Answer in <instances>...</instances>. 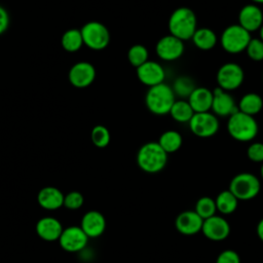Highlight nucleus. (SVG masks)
Wrapping results in <instances>:
<instances>
[{
  "instance_id": "f257e3e1",
  "label": "nucleus",
  "mask_w": 263,
  "mask_h": 263,
  "mask_svg": "<svg viewBox=\"0 0 263 263\" xmlns=\"http://www.w3.org/2000/svg\"><path fill=\"white\" fill-rule=\"evenodd\" d=\"M167 26L171 35L182 41L189 40L197 29V17L191 8L182 6L172 12Z\"/></svg>"
},
{
  "instance_id": "f03ea898",
  "label": "nucleus",
  "mask_w": 263,
  "mask_h": 263,
  "mask_svg": "<svg viewBox=\"0 0 263 263\" xmlns=\"http://www.w3.org/2000/svg\"><path fill=\"white\" fill-rule=\"evenodd\" d=\"M167 162V153L158 142H148L141 146L137 153L138 166L145 173L155 174L164 168Z\"/></svg>"
},
{
  "instance_id": "7ed1b4c3",
  "label": "nucleus",
  "mask_w": 263,
  "mask_h": 263,
  "mask_svg": "<svg viewBox=\"0 0 263 263\" xmlns=\"http://www.w3.org/2000/svg\"><path fill=\"white\" fill-rule=\"evenodd\" d=\"M175 102L176 95L173 87L164 82L149 87L145 97L148 110L155 115L170 114Z\"/></svg>"
},
{
  "instance_id": "20e7f679",
  "label": "nucleus",
  "mask_w": 263,
  "mask_h": 263,
  "mask_svg": "<svg viewBox=\"0 0 263 263\" xmlns=\"http://www.w3.org/2000/svg\"><path fill=\"white\" fill-rule=\"evenodd\" d=\"M258 123L254 116L245 114L239 110L229 116L227 121L228 134L236 141L250 142L258 134Z\"/></svg>"
},
{
  "instance_id": "39448f33",
  "label": "nucleus",
  "mask_w": 263,
  "mask_h": 263,
  "mask_svg": "<svg viewBox=\"0 0 263 263\" xmlns=\"http://www.w3.org/2000/svg\"><path fill=\"white\" fill-rule=\"evenodd\" d=\"M251 39L250 32L239 24H233L224 29L220 37V42L225 51L235 54L246 50Z\"/></svg>"
},
{
  "instance_id": "423d86ee",
  "label": "nucleus",
  "mask_w": 263,
  "mask_h": 263,
  "mask_svg": "<svg viewBox=\"0 0 263 263\" xmlns=\"http://www.w3.org/2000/svg\"><path fill=\"white\" fill-rule=\"evenodd\" d=\"M259 179L251 173H240L232 178L229 190L238 200H250L255 198L260 191Z\"/></svg>"
},
{
  "instance_id": "0eeeda50",
  "label": "nucleus",
  "mask_w": 263,
  "mask_h": 263,
  "mask_svg": "<svg viewBox=\"0 0 263 263\" xmlns=\"http://www.w3.org/2000/svg\"><path fill=\"white\" fill-rule=\"evenodd\" d=\"M80 31L83 43L92 50H102L110 43V32L107 27L100 22H88Z\"/></svg>"
},
{
  "instance_id": "6e6552de",
  "label": "nucleus",
  "mask_w": 263,
  "mask_h": 263,
  "mask_svg": "<svg viewBox=\"0 0 263 263\" xmlns=\"http://www.w3.org/2000/svg\"><path fill=\"white\" fill-rule=\"evenodd\" d=\"M245 79L242 68L235 63L223 64L217 72L218 86L226 91H231L238 88Z\"/></svg>"
},
{
  "instance_id": "1a4fd4ad",
  "label": "nucleus",
  "mask_w": 263,
  "mask_h": 263,
  "mask_svg": "<svg viewBox=\"0 0 263 263\" xmlns=\"http://www.w3.org/2000/svg\"><path fill=\"white\" fill-rule=\"evenodd\" d=\"M188 123L190 130L199 138H210L215 136L220 125L217 116L211 112L194 113Z\"/></svg>"
},
{
  "instance_id": "9d476101",
  "label": "nucleus",
  "mask_w": 263,
  "mask_h": 263,
  "mask_svg": "<svg viewBox=\"0 0 263 263\" xmlns=\"http://www.w3.org/2000/svg\"><path fill=\"white\" fill-rule=\"evenodd\" d=\"M88 236L80 226H69L64 228L59 243L61 248L68 253H78L85 249L88 243Z\"/></svg>"
},
{
  "instance_id": "9b49d317",
  "label": "nucleus",
  "mask_w": 263,
  "mask_h": 263,
  "mask_svg": "<svg viewBox=\"0 0 263 263\" xmlns=\"http://www.w3.org/2000/svg\"><path fill=\"white\" fill-rule=\"evenodd\" d=\"M184 42L171 34L161 37L155 45V51L158 58L167 62L181 58L184 53Z\"/></svg>"
},
{
  "instance_id": "f8f14e48",
  "label": "nucleus",
  "mask_w": 263,
  "mask_h": 263,
  "mask_svg": "<svg viewBox=\"0 0 263 263\" xmlns=\"http://www.w3.org/2000/svg\"><path fill=\"white\" fill-rule=\"evenodd\" d=\"M68 78L74 87L85 88L95 81L96 68L88 62H78L71 67Z\"/></svg>"
},
{
  "instance_id": "ddd939ff",
  "label": "nucleus",
  "mask_w": 263,
  "mask_h": 263,
  "mask_svg": "<svg viewBox=\"0 0 263 263\" xmlns=\"http://www.w3.org/2000/svg\"><path fill=\"white\" fill-rule=\"evenodd\" d=\"M213 96L212 110L215 115L226 117L238 111V106H236L233 97L228 91L217 86L213 90Z\"/></svg>"
},
{
  "instance_id": "4468645a",
  "label": "nucleus",
  "mask_w": 263,
  "mask_h": 263,
  "mask_svg": "<svg viewBox=\"0 0 263 263\" xmlns=\"http://www.w3.org/2000/svg\"><path fill=\"white\" fill-rule=\"evenodd\" d=\"M137 77L143 84L151 87L163 82L165 72L159 63L147 61L137 68Z\"/></svg>"
},
{
  "instance_id": "2eb2a0df",
  "label": "nucleus",
  "mask_w": 263,
  "mask_h": 263,
  "mask_svg": "<svg viewBox=\"0 0 263 263\" xmlns=\"http://www.w3.org/2000/svg\"><path fill=\"white\" fill-rule=\"evenodd\" d=\"M80 227L89 238H97L106 229V219L101 212L91 210L82 216Z\"/></svg>"
},
{
  "instance_id": "dca6fc26",
  "label": "nucleus",
  "mask_w": 263,
  "mask_h": 263,
  "mask_svg": "<svg viewBox=\"0 0 263 263\" xmlns=\"http://www.w3.org/2000/svg\"><path fill=\"white\" fill-rule=\"evenodd\" d=\"M201 231L206 238L214 241H220L229 235L230 226L224 218L215 215L203 220Z\"/></svg>"
},
{
  "instance_id": "f3484780",
  "label": "nucleus",
  "mask_w": 263,
  "mask_h": 263,
  "mask_svg": "<svg viewBox=\"0 0 263 263\" xmlns=\"http://www.w3.org/2000/svg\"><path fill=\"white\" fill-rule=\"evenodd\" d=\"M37 235L45 241H58L64 227L60 220L54 217L46 216L39 219L36 223Z\"/></svg>"
},
{
  "instance_id": "a211bd4d",
  "label": "nucleus",
  "mask_w": 263,
  "mask_h": 263,
  "mask_svg": "<svg viewBox=\"0 0 263 263\" xmlns=\"http://www.w3.org/2000/svg\"><path fill=\"white\" fill-rule=\"evenodd\" d=\"M238 23L248 32H254L263 25V12L256 4H247L238 12Z\"/></svg>"
},
{
  "instance_id": "6ab92c4d",
  "label": "nucleus",
  "mask_w": 263,
  "mask_h": 263,
  "mask_svg": "<svg viewBox=\"0 0 263 263\" xmlns=\"http://www.w3.org/2000/svg\"><path fill=\"white\" fill-rule=\"evenodd\" d=\"M175 225L180 233L185 235H193L201 231L203 219L195 211H185L178 215Z\"/></svg>"
},
{
  "instance_id": "aec40b11",
  "label": "nucleus",
  "mask_w": 263,
  "mask_h": 263,
  "mask_svg": "<svg viewBox=\"0 0 263 263\" xmlns=\"http://www.w3.org/2000/svg\"><path fill=\"white\" fill-rule=\"evenodd\" d=\"M64 198L65 194L53 186L43 187L37 194L38 204L46 211H55L64 206Z\"/></svg>"
},
{
  "instance_id": "412c9836",
  "label": "nucleus",
  "mask_w": 263,
  "mask_h": 263,
  "mask_svg": "<svg viewBox=\"0 0 263 263\" xmlns=\"http://www.w3.org/2000/svg\"><path fill=\"white\" fill-rule=\"evenodd\" d=\"M213 91L206 87L198 86L192 91L188 98V102L192 107L194 113L209 112L213 104Z\"/></svg>"
},
{
  "instance_id": "4be33fe9",
  "label": "nucleus",
  "mask_w": 263,
  "mask_h": 263,
  "mask_svg": "<svg viewBox=\"0 0 263 263\" xmlns=\"http://www.w3.org/2000/svg\"><path fill=\"white\" fill-rule=\"evenodd\" d=\"M191 39L193 44L201 50H210L214 48L218 41L216 33L210 28H197Z\"/></svg>"
},
{
  "instance_id": "5701e85b",
  "label": "nucleus",
  "mask_w": 263,
  "mask_h": 263,
  "mask_svg": "<svg viewBox=\"0 0 263 263\" xmlns=\"http://www.w3.org/2000/svg\"><path fill=\"white\" fill-rule=\"evenodd\" d=\"M263 108V100L256 92H248L243 95L238 103V110L245 114L254 116Z\"/></svg>"
},
{
  "instance_id": "b1692460",
  "label": "nucleus",
  "mask_w": 263,
  "mask_h": 263,
  "mask_svg": "<svg viewBox=\"0 0 263 263\" xmlns=\"http://www.w3.org/2000/svg\"><path fill=\"white\" fill-rule=\"evenodd\" d=\"M170 115L177 122L186 123L190 121V119L194 115V111L188 101L176 100L170 111Z\"/></svg>"
},
{
  "instance_id": "393cba45",
  "label": "nucleus",
  "mask_w": 263,
  "mask_h": 263,
  "mask_svg": "<svg viewBox=\"0 0 263 263\" xmlns=\"http://www.w3.org/2000/svg\"><path fill=\"white\" fill-rule=\"evenodd\" d=\"M183 143L182 136L177 130H166L158 139V144L168 154L178 151Z\"/></svg>"
},
{
  "instance_id": "a878e982",
  "label": "nucleus",
  "mask_w": 263,
  "mask_h": 263,
  "mask_svg": "<svg viewBox=\"0 0 263 263\" xmlns=\"http://www.w3.org/2000/svg\"><path fill=\"white\" fill-rule=\"evenodd\" d=\"M62 47L68 52L78 51L83 43L81 31L78 29H69L63 35L61 39Z\"/></svg>"
},
{
  "instance_id": "bb28decb",
  "label": "nucleus",
  "mask_w": 263,
  "mask_h": 263,
  "mask_svg": "<svg viewBox=\"0 0 263 263\" xmlns=\"http://www.w3.org/2000/svg\"><path fill=\"white\" fill-rule=\"evenodd\" d=\"M215 201H216L217 210L222 214L228 215V214H232L236 210L238 199L228 189L219 193Z\"/></svg>"
},
{
  "instance_id": "cd10ccee",
  "label": "nucleus",
  "mask_w": 263,
  "mask_h": 263,
  "mask_svg": "<svg viewBox=\"0 0 263 263\" xmlns=\"http://www.w3.org/2000/svg\"><path fill=\"white\" fill-rule=\"evenodd\" d=\"M195 89V84L193 80L188 76H179L174 81L173 90L176 96L181 98H189L192 91Z\"/></svg>"
},
{
  "instance_id": "c85d7f7f",
  "label": "nucleus",
  "mask_w": 263,
  "mask_h": 263,
  "mask_svg": "<svg viewBox=\"0 0 263 263\" xmlns=\"http://www.w3.org/2000/svg\"><path fill=\"white\" fill-rule=\"evenodd\" d=\"M148 49L142 44H135L127 51V60L132 66L138 68L148 61Z\"/></svg>"
},
{
  "instance_id": "c756f323",
  "label": "nucleus",
  "mask_w": 263,
  "mask_h": 263,
  "mask_svg": "<svg viewBox=\"0 0 263 263\" xmlns=\"http://www.w3.org/2000/svg\"><path fill=\"white\" fill-rule=\"evenodd\" d=\"M217 206H216V201L209 197V196H203L200 197L196 204H195V212L203 219H209L213 216L216 215Z\"/></svg>"
},
{
  "instance_id": "7c9ffc66",
  "label": "nucleus",
  "mask_w": 263,
  "mask_h": 263,
  "mask_svg": "<svg viewBox=\"0 0 263 263\" xmlns=\"http://www.w3.org/2000/svg\"><path fill=\"white\" fill-rule=\"evenodd\" d=\"M90 140L98 148H105L109 145L111 136L109 129L104 125H96L90 132Z\"/></svg>"
},
{
  "instance_id": "2f4dec72",
  "label": "nucleus",
  "mask_w": 263,
  "mask_h": 263,
  "mask_svg": "<svg viewBox=\"0 0 263 263\" xmlns=\"http://www.w3.org/2000/svg\"><path fill=\"white\" fill-rule=\"evenodd\" d=\"M246 50L251 60L255 62L263 60V41L260 38H252Z\"/></svg>"
},
{
  "instance_id": "473e14b6",
  "label": "nucleus",
  "mask_w": 263,
  "mask_h": 263,
  "mask_svg": "<svg viewBox=\"0 0 263 263\" xmlns=\"http://www.w3.org/2000/svg\"><path fill=\"white\" fill-rule=\"evenodd\" d=\"M84 203V197L79 191H71L65 195L64 206L68 210H78Z\"/></svg>"
},
{
  "instance_id": "72a5a7b5",
  "label": "nucleus",
  "mask_w": 263,
  "mask_h": 263,
  "mask_svg": "<svg viewBox=\"0 0 263 263\" xmlns=\"http://www.w3.org/2000/svg\"><path fill=\"white\" fill-rule=\"evenodd\" d=\"M247 155L254 162H263V143H252L247 150Z\"/></svg>"
},
{
  "instance_id": "f704fd0d",
  "label": "nucleus",
  "mask_w": 263,
  "mask_h": 263,
  "mask_svg": "<svg viewBox=\"0 0 263 263\" xmlns=\"http://www.w3.org/2000/svg\"><path fill=\"white\" fill-rule=\"evenodd\" d=\"M216 263H240V259L235 251L225 250L219 254Z\"/></svg>"
},
{
  "instance_id": "c9c22d12",
  "label": "nucleus",
  "mask_w": 263,
  "mask_h": 263,
  "mask_svg": "<svg viewBox=\"0 0 263 263\" xmlns=\"http://www.w3.org/2000/svg\"><path fill=\"white\" fill-rule=\"evenodd\" d=\"M9 25V15L6 9L0 5V35L6 31Z\"/></svg>"
},
{
  "instance_id": "e433bc0d",
  "label": "nucleus",
  "mask_w": 263,
  "mask_h": 263,
  "mask_svg": "<svg viewBox=\"0 0 263 263\" xmlns=\"http://www.w3.org/2000/svg\"><path fill=\"white\" fill-rule=\"evenodd\" d=\"M257 234L259 238L263 241V219H261L257 225Z\"/></svg>"
},
{
  "instance_id": "4c0bfd02",
  "label": "nucleus",
  "mask_w": 263,
  "mask_h": 263,
  "mask_svg": "<svg viewBox=\"0 0 263 263\" xmlns=\"http://www.w3.org/2000/svg\"><path fill=\"white\" fill-rule=\"evenodd\" d=\"M259 36H260V39L263 41V25H262L261 28L259 29Z\"/></svg>"
},
{
  "instance_id": "58836bf2",
  "label": "nucleus",
  "mask_w": 263,
  "mask_h": 263,
  "mask_svg": "<svg viewBox=\"0 0 263 263\" xmlns=\"http://www.w3.org/2000/svg\"><path fill=\"white\" fill-rule=\"evenodd\" d=\"M253 1L254 3H260V4H263V0H251Z\"/></svg>"
},
{
  "instance_id": "ea45409f",
  "label": "nucleus",
  "mask_w": 263,
  "mask_h": 263,
  "mask_svg": "<svg viewBox=\"0 0 263 263\" xmlns=\"http://www.w3.org/2000/svg\"><path fill=\"white\" fill-rule=\"evenodd\" d=\"M260 174H261V177L263 179V164L261 165V168H260Z\"/></svg>"
},
{
  "instance_id": "a19ab883",
  "label": "nucleus",
  "mask_w": 263,
  "mask_h": 263,
  "mask_svg": "<svg viewBox=\"0 0 263 263\" xmlns=\"http://www.w3.org/2000/svg\"><path fill=\"white\" fill-rule=\"evenodd\" d=\"M262 79H263V74H262Z\"/></svg>"
}]
</instances>
